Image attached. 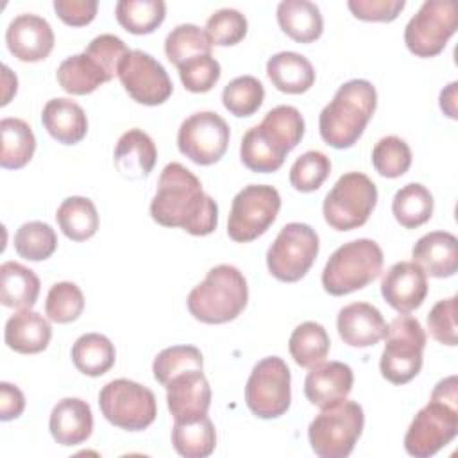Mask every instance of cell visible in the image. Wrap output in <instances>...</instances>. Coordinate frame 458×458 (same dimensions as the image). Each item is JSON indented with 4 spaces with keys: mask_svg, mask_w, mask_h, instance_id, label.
Segmentation results:
<instances>
[{
    "mask_svg": "<svg viewBox=\"0 0 458 458\" xmlns=\"http://www.w3.org/2000/svg\"><path fill=\"white\" fill-rule=\"evenodd\" d=\"M152 218L165 227H181L193 236H208L216 229V202L204 193L199 177L181 163H168L157 181L150 202Z\"/></svg>",
    "mask_w": 458,
    "mask_h": 458,
    "instance_id": "1",
    "label": "cell"
},
{
    "mask_svg": "<svg viewBox=\"0 0 458 458\" xmlns=\"http://www.w3.org/2000/svg\"><path fill=\"white\" fill-rule=\"evenodd\" d=\"M304 136V118L293 106L270 109L259 125L250 127L240 145L242 163L258 174H270L283 166L284 157Z\"/></svg>",
    "mask_w": 458,
    "mask_h": 458,
    "instance_id": "2",
    "label": "cell"
},
{
    "mask_svg": "<svg viewBox=\"0 0 458 458\" xmlns=\"http://www.w3.org/2000/svg\"><path fill=\"white\" fill-rule=\"evenodd\" d=\"M458 433V379H440L429 403L417 411L406 435L404 449L410 456L429 458L445 447Z\"/></svg>",
    "mask_w": 458,
    "mask_h": 458,
    "instance_id": "3",
    "label": "cell"
},
{
    "mask_svg": "<svg viewBox=\"0 0 458 458\" xmlns=\"http://www.w3.org/2000/svg\"><path fill=\"white\" fill-rule=\"evenodd\" d=\"M377 104L372 82L352 79L344 82L333 100L320 111L318 131L322 140L333 148H349L363 134Z\"/></svg>",
    "mask_w": 458,
    "mask_h": 458,
    "instance_id": "4",
    "label": "cell"
},
{
    "mask_svg": "<svg viewBox=\"0 0 458 458\" xmlns=\"http://www.w3.org/2000/svg\"><path fill=\"white\" fill-rule=\"evenodd\" d=\"M249 286L243 274L233 265L213 267L186 299L188 311L204 324L234 320L247 306Z\"/></svg>",
    "mask_w": 458,
    "mask_h": 458,
    "instance_id": "5",
    "label": "cell"
},
{
    "mask_svg": "<svg viewBox=\"0 0 458 458\" xmlns=\"http://www.w3.org/2000/svg\"><path fill=\"white\" fill-rule=\"evenodd\" d=\"M383 268V250L369 238H358L338 247L322 270V286L340 297L365 288Z\"/></svg>",
    "mask_w": 458,
    "mask_h": 458,
    "instance_id": "6",
    "label": "cell"
},
{
    "mask_svg": "<svg viewBox=\"0 0 458 458\" xmlns=\"http://www.w3.org/2000/svg\"><path fill=\"white\" fill-rule=\"evenodd\" d=\"M365 424L363 408L354 401H338L322 408L310 422L308 438L320 458H345L352 453Z\"/></svg>",
    "mask_w": 458,
    "mask_h": 458,
    "instance_id": "7",
    "label": "cell"
},
{
    "mask_svg": "<svg viewBox=\"0 0 458 458\" xmlns=\"http://www.w3.org/2000/svg\"><path fill=\"white\" fill-rule=\"evenodd\" d=\"M386 344L381 352L379 370L394 385L411 381L422 369V351L426 333L415 317L406 313L395 317L386 326Z\"/></svg>",
    "mask_w": 458,
    "mask_h": 458,
    "instance_id": "8",
    "label": "cell"
},
{
    "mask_svg": "<svg viewBox=\"0 0 458 458\" xmlns=\"http://www.w3.org/2000/svg\"><path fill=\"white\" fill-rule=\"evenodd\" d=\"M376 202V184L361 172H347L324 199V220L336 231H352L369 220Z\"/></svg>",
    "mask_w": 458,
    "mask_h": 458,
    "instance_id": "9",
    "label": "cell"
},
{
    "mask_svg": "<svg viewBox=\"0 0 458 458\" xmlns=\"http://www.w3.org/2000/svg\"><path fill=\"white\" fill-rule=\"evenodd\" d=\"M98 406L107 422L125 431H141L148 428L157 415L152 390L123 377L113 379L102 386Z\"/></svg>",
    "mask_w": 458,
    "mask_h": 458,
    "instance_id": "10",
    "label": "cell"
},
{
    "mask_svg": "<svg viewBox=\"0 0 458 458\" xmlns=\"http://www.w3.org/2000/svg\"><path fill=\"white\" fill-rule=\"evenodd\" d=\"M281 208L279 191L268 184H249L240 190L231 204L227 234L238 243H247L265 234Z\"/></svg>",
    "mask_w": 458,
    "mask_h": 458,
    "instance_id": "11",
    "label": "cell"
},
{
    "mask_svg": "<svg viewBox=\"0 0 458 458\" xmlns=\"http://www.w3.org/2000/svg\"><path fill=\"white\" fill-rule=\"evenodd\" d=\"M318 254V234L301 222L286 224L267 250L270 274L283 283L302 279Z\"/></svg>",
    "mask_w": 458,
    "mask_h": 458,
    "instance_id": "12",
    "label": "cell"
},
{
    "mask_svg": "<svg viewBox=\"0 0 458 458\" xmlns=\"http://www.w3.org/2000/svg\"><path fill=\"white\" fill-rule=\"evenodd\" d=\"M292 374L279 356L259 360L245 385V403L259 419H277L290 408Z\"/></svg>",
    "mask_w": 458,
    "mask_h": 458,
    "instance_id": "13",
    "label": "cell"
},
{
    "mask_svg": "<svg viewBox=\"0 0 458 458\" xmlns=\"http://www.w3.org/2000/svg\"><path fill=\"white\" fill-rule=\"evenodd\" d=\"M458 29L456 5L449 0H428L404 29V43L417 57L438 55Z\"/></svg>",
    "mask_w": 458,
    "mask_h": 458,
    "instance_id": "14",
    "label": "cell"
},
{
    "mask_svg": "<svg viewBox=\"0 0 458 458\" xmlns=\"http://www.w3.org/2000/svg\"><path fill=\"white\" fill-rule=\"evenodd\" d=\"M229 145V125L215 111H199L188 116L177 132V147L182 156L208 166L222 159Z\"/></svg>",
    "mask_w": 458,
    "mask_h": 458,
    "instance_id": "15",
    "label": "cell"
},
{
    "mask_svg": "<svg viewBox=\"0 0 458 458\" xmlns=\"http://www.w3.org/2000/svg\"><path fill=\"white\" fill-rule=\"evenodd\" d=\"M118 79L131 98L143 106H159L174 91L163 64L143 50H129L118 66Z\"/></svg>",
    "mask_w": 458,
    "mask_h": 458,
    "instance_id": "16",
    "label": "cell"
},
{
    "mask_svg": "<svg viewBox=\"0 0 458 458\" xmlns=\"http://www.w3.org/2000/svg\"><path fill=\"white\" fill-rule=\"evenodd\" d=\"M165 388L166 404L175 422H191L208 415L211 386L202 369H190L174 376Z\"/></svg>",
    "mask_w": 458,
    "mask_h": 458,
    "instance_id": "17",
    "label": "cell"
},
{
    "mask_svg": "<svg viewBox=\"0 0 458 458\" xmlns=\"http://www.w3.org/2000/svg\"><path fill=\"white\" fill-rule=\"evenodd\" d=\"M5 43L16 59L23 63H38L50 55L54 48V30L45 18L23 13L9 23Z\"/></svg>",
    "mask_w": 458,
    "mask_h": 458,
    "instance_id": "18",
    "label": "cell"
},
{
    "mask_svg": "<svg viewBox=\"0 0 458 458\" xmlns=\"http://www.w3.org/2000/svg\"><path fill=\"white\" fill-rule=\"evenodd\" d=\"M381 295L399 313L417 310L428 295L426 272L413 261L392 265L381 279Z\"/></svg>",
    "mask_w": 458,
    "mask_h": 458,
    "instance_id": "19",
    "label": "cell"
},
{
    "mask_svg": "<svg viewBox=\"0 0 458 458\" xmlns=\"http://www.w3.org/2000/svg\"><path fill=\"white\" fill-rule=\"evenodd\" d=\"M336 329L344 344L351 347H370L385 338L386 322L376 306L352 302L338 311Z\"/></svg>",
    "mask_w": 458,
    "mask_h": 458,
    "instance_id": "20",
    "label": "cell"
},
{
    "mask_svg": "<svg viewBox=\"0 0 458 458\" xmlns=\"http://www.w3.org/2000/svg\"><path fill=\"white\" fill-rule=\"evenodd\" d=\"M352 383L354 376L349 365L342 361H322L306 374L304 395L311 404L326 408L345 399L352 390Z\"/></svg>",
    "mask_w": 458,
    "mask_h": 458,
    "instance_id": "21",
    "label": "cell"
},
{
    "mask_svg": "<svg viewBox=\"0 0 458 458\" xmlns=\"http://www.w3.org/2000/svg\"><path fill=\"white\" fill-rule=\"evenodd\" d=\"M52 438L61 445H77L89 438L93 431V413L89 404L79 397H64L52 408L48 420Z\"/></svg>",
    "mask_w": 458,
    "mask_h": 458,
    "instance_id": "22",
    "label": "cell"
},
{
    "mask_svg": "<svg viewBox=\"0 0 458 458\" xmlns=\"http://www.w3.org/2000/svg\"><path fill=\"white\" fill-rule=\"evenodd\" d=\"M413 263L433 277H451L458 268V240L447 231H433L417 240Z\"/></svg>",
    "mask_w": 458,
    "mask_h": 458,
    "instance_id": "23",
    "label": "cell"
},
{
    "mask_svg": "<svg viewBox=\"0 0 458 458\" xmlns=\"http://www.w3.org/2000/svg\"><path fill=\"white\" fill-rule=\"evenodd\" d=\"M57 82L70 95H88L93 93L100 84L109 82L114 75L95 57L91 52L84 50L66 57L57 68Z\"/></svg>",
    "mask_w": 458,
    "mask_h": 458,
    "instance_id": "24",
    "label": "cell"
},
{
    "mask_svg": "<svg viewBox=\"0 0 458 458\" xmlns=\"http://www.w3.org/2000/svg\"><path fill=\"white\" fill-rule=\"evenodd\" d=\"M157 159V148L152 138L141 129L123 132L114 147V166L127 179L147 177Z\"/></svg>",
    "mask_w": 458,
    "mask_h": 458,
    "instance_id": "25",
    "label": "cell"
},
{
    "mask_svg": "<svg viewBox=\"0 0 458 458\" xmlns=\"http://www.w3.org/2000/svg\"><path fill=\"white\" fill-rule=\"evenodd\" d=\"M4 338L7 347L14 352L36 354L48 347L52 327L38 311L20 310L7 318Z\"/></svg>",
    "mask_w": 458,
    "mask_h": 458,
    "instance_id": "26",
    "label": "cell"
},
{
    "mask_svg": "<svg viewBox=\"0 0 458 458\" xmlns=\"http://www.w3.org/2000/svg\"><path fill=\"white\" fill-rule=\"evenodd\" d=\"M41 122L47 132L63 145L79 143L88 132V118L84 109L70 98H52L45 104Z\"/></svg>",
    "mask_w": 458,
    "mask_h": 458,
    "instance_id": "27",
    "label": "cell"
},
{
    "mask_svg": "<svg viewBox=\"0 0 458 458\" xmlns=\"http://www.w3.org/2000/svg\"><path fill=\"white\" fill-rule=\"evenodd\" d=\"M267 75L272 86L283 93L299 95L315 82V70L308 57L297 52H279L267 61Z\"/></svg>",
    "mask_w": 458,
    "mask_h": 458,
    "instance_id": "28",
    "label": "cell"
},
{
    "mask_svg": "<svg viewBox=\"0 0 458 458\" xmlns=\"http://www.w3.org/2000/svg\"><path fill=\"white\" fill-rule=\"evenodd\" d=\"M277 21L283 32L297 43H313L324 30L320 9L308 0H283L277 5Z\"/></svg>",
    "mask_w": 458,
    "mask_h": 458,
    "instance_id": "29",
    "label": "cell"
},
{
    "mask_svg": "<svg viewBox=\"0 0 458 458\" xmlns=\"http://www.w3.org/2000/svg\"><path fill=\"white\" fill-rule=\"evenodd\" d=\"M39 295V279L34 270L16 261L0 265V302L5 308L30 310Z\"/></svg>",
    "mask_w": 458,
    "mask_h": 458,
    "instance_id": "30",
    "label": "cell"
},
{
    "mask_svg": "<svg viewBox=\"0 0 458 458\" xmlns=\"http://www.w3.org/2000/svg\"><path fill=\"white\" fill-rule=\"evenodd\" d=\"M0 166L9 170L23 168L36 150V138L30 125L21 118H4L0 122Z\"/></svg>",
    "mask_w": 458,
    "mask_h": 458,
    "instance_id": "31",
    "label": "cell"
},
{
    "mask_svg": "<svg viewBox=\"0 0 458 458\" xmlns=\"http://www.w3.org/2000/svg\"><path fill=\"white\" fill-rule=\"evenodd\" d=\"M72 360L79 372L97 377L114 365L116 351L107 336L100 333H86L75 340Z\"/></svg>",
    "mask_w": 458,
    "mask_h": 458,
    "instance_id": "32",
    "label": "cell"
},
{
    "mask_svg": "<svg viewBox=\"0 0 458 458\" xmlns=\"http://www.w3.org/2000/svg\"><path fill=\"white\" fill-rule=\"evenodd\" d=\"M55 218L63 234L73 242L89 240L98 229V213L88 197L64 199L57 208Z\"/></svg>",
    "mask_w": 458,
    "mask_h": 458,
    "instance_id": "33",
    "label": "cell"
},
{
    "mask_svg": "<svg viewBox=\"0 0 458 458\" xmlns=\"http://www.w3.org/2000/svg\"><path fill=\"white\" fill-rule=\"evenodd\" d=\"M172 445L186 458H206L215 451L216 431L208 415L191 422H175L172 428Z\"/></svg>",
    "mask_w": 458,
    "mask_h": 458,
    "instance_id": "34",
    "label": "cell"
},
{
    "mask_svg": "<svg viewBox=\"0 0 458 458\" xmlns=\"http://www.w3.org/2000/svg\"><path fill=\"white\" fill-rule=\"evenodd\" d=\"M329 335L318 322L308 320L299 324L288 340V351L295 363L311 369L322 363L329 352Z\"/></svg>",
    "mask_w": 458,
    "mask_h": 458,
    "instance_id": "35",
    "label": "cell"
},
{
    "mask_svg": "<svg viewBox=\"0 0 458 458\" xmlns=\"http://www.w3.org/2000/svg\"><path fill=\"white\" fill-rule=\"evenodd\" d=\"M392 213L403 227L415 229L431 218L433 195L426 186L419 182H408L394 195Z\"/></svg>",
    "mask_w": 458,
    "mask_h": 458,
    "instance_id": "36",
    "label": "cell"
},
{
    "mask_svg": "<svg viewBox=\"0 0 458 458\" xmlns=\"http://www.w3.org/2000/svg\"><path fill=\"white\" fill-rule=\"evenodd\" d=\"M118 23L131 34H150L165 20L166 5L163 0H120L114 7Z\"/></svg>",
    "mask_w": 458,
    "mask_h": 458,
    "instance_id": "37",
    "label": "cell"
},
{
    "mask_svg": "<svg viewBox=\"0 0 458 458\" xmlns=\"http://www.w3.org/2000/svg\"><path fill=\"white\" fill-rule=\"evenodd\" d=\"M211 41L200 27L193 23H182L172 29L165 39V54L175 66L195 57L211 54Z\"/></svg>",
    "mask_w": 458,
    "mask_h": 458,
    "instance_id": "38",
    "label": "cell"
},
{
    "mask_svg": "<svg viewBox=\"0 0 458 458\" xmlns=\"http://www.w3.org/2000/svg\"><path fill=\"white\" fill-rule=\"evenodd\" d=\"M57 249L55 231L45 222H25L14 233V250L20 258L29 261H41Z\"/></svg>",
    "mask_w": 458,
    "mask_h": 458,
    "instance_id": "39",
    "label": "cell"
},
{
    "mask_svg": "<svg viewBox=\"0 0 458 458\" xmlns=\"http://www.w3.org/2000/svg\"><path fill=\"white\" fill-rule=\"evenodd\" d=\"M265 98L263 84L252 75H242L233 79L222 91L224 107L234 116L254 114Z\"/></svg>",
    "mask_w": 458,
    "mask_h": 458,
    "instance_id": "40",
    "label": "cell"
},
{
    "mask_svg": "<svg viewBox=\"0 0 458 458\" xmlns=\"http://www.w3.org/2000/svg\"><path fill=\"white\" fill-rule=\"evenodd\" d=\"M84 310L82 290L72 281L52 284L45 301V313L52 322L68 324L81 317Z\"/></svg>",
    "mask_w": 458,
    "mask_h": 458,
    "instance_id": "41",
    "label": "cell"
},
{
    "mask_svg": "<svg viewBox=\"0 0 458 458\" xmlns=\"http://www.w3.org/2000/svg\"><path fill=\"white\" fill-rule=\"evenodd\" d=\"M372 165L383 177H401L411 165V150L403 138L385 136L372 148Z\"/></svg>",
    "mask_w": 458,
    "mask_h": 458,
    "instance_id": "42",
    "label": "cell"
},
{
    "mask_svg": "<svg viewBox=\"0 0 458 458\" xmlns=\"http://www.w3.org/2000/svg\"><path fill=\"white\" fill-rule=\"evenodd\" d=\"M331 174V161L320 150H308L290 168V184L302 193L318 190Z\"/></svg>",
    "mask_w": 458,
    "mask_h": 458,
    "instance_id": "43",
    "label": "cell"
},
{
    "mask_svg": "<svg viewBox=\"0 0 458 458\" xmlns=\"http://www.w3.org/2000/svg\"><path fill=\"white\" fill-rule=\"evenodd\" d=\"M190 369H202V354L193 345L166 347L154 358V363H152L154 379L163 386L174 376Z\"/></svg>",
    "mask_w": 458,
    "mask_h": 458,
    "instance_id": "44",
    "label": "cell"
},
{
    "mask_svg": "<svg viewBox=\"0 0 458 458\" xmlns=\"http://www.w3.org/2000/svg\"><path fill=\"white\" fill-rule=\"evenodd\" d=\"M206 34L211 45H236L247 34V18L236 9H218L206 21Z\"/></svg>",
    "mask_w": 458,
    "mask_h": 458,
    "instance_id": "45",
    "label": "cell"
},
{
    "mask_svg": "<svg viewBox=\"0 0 458 458\" xmlns=\"http://www.w3.org/2000/svg\"><path fill=\"white\" fill-rule=\"evenodd\" d=\"M182 86L191 93L209 91L220 79V63L211 55H195L177 66Z\"/></svg>",
    "mask_w": 458,
    "mask_h": 458,
    "instance_id": "46",
    "label": "cell"
},
{
    "mask_svg": "<svg viewBox=\"0 0 458 458\" xmlns=\"http://www.w3.org/2000/svg\"><path fill=\"white\" fill-rule=\"evenodd\" d=\"M456 295L438 301L428 315V329L431 336L449 347L458 344L456 335Z\"/></svg>",
    "mask_w": 458,
    "mask_h": 458,
    "instance_id": "47",
    "label": "cell"
},
{
    "mask_svg": "<svg viewBox=\"0 0 458 458\" xmlns=\"http://www.w3.org/2000/svg\"><path fill=\"white\" fill-rule=\"evenodd\" d=\"M404 0H349V11L363 21H394L404 9Z\"/></svg>",
    "mask_w": 458,
    "mask_h": 458,
    "instance_id": "48",
    "label": "cell"
},
{
    "mask_svg": "<svg viewBox=\"0 0 458 458\" xmlns=\"http://www.w3.org/2000/svg\"><path fill=\"white\" fill-rule=\"evenodd\" d=\"M98 9L97 0H54L57 16L72 27H82L95 20Z\"/></svg>",
    "mask_w": 458,
    "mask_h": 458,
    "instance_id": "49",
    "label": "cell"
},
{
    "mask_svg": "<svg viewBox=\"0 0 458 458\" xmlns=\"http://www.w3.org/2000/svg\"><path fill=\"white\" fill-rule=\"evenodd\" d=\"M25 410L23 392L7 381L0 383V419L4 422L18 419Z\"/></svg>",
    "mask_w": 458,
    "mask_h": 458,
    "instance_id": "50",
    "label": "cell"
},
{
    "mask_svg": "<svg viewBox=\"0 0 458 458\" xmlns=\"http://www.w3.org/2000/svg\"><path fill=\"white\" fill-rule=\"evenodd\" d=\"M456 86H458V82H451L445 89H442V93H440V109L449 116V118H453V120H456L458 118V114H456V102H454V98H456Z\"/></svg>",
    "mask_w": 458,
    "mask_h": 458,
    "instance_id": "51",
    "label": "cell"
}]
</instances>
